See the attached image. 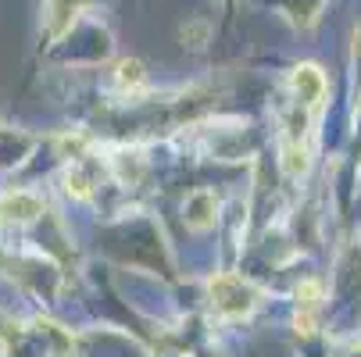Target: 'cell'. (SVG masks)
<instances>
[{"instance_id":"cell-1","label":"cell","mask_w":361,"mask_h":357,"mask_svg":"<svg viewBox=\"0 0 361 357\" xmlns=\"http://www.w3.org/2000/svg\"><path fill=\"white\" fill-rule=\"evenodd\" d=\"M208 300H212V311L219 318H247L257 308V300H262V289L243 275L215 272L208 279Z\"/></svg>"},{"instance_id":"cell-2","label":"cell","mask_w":361,"mask_h":357,"mask_svg":"<svg viewBox=\"0 0 361 357\" xmlns=\"http://www.w3.org/2000/svg\"><path fill=\"white\" fill-rule=\"evenodd\" d=\"M290 86H293V93H297V104L307 108V111H319L322 100H326V89H329L326 72H322L319 65H297V68L290 72Z\"/></svg>"},{"instance_id":"cell-3","label":"cell","mask_w":361,"mask_h":357,"mask_svg":"<svg viewBox=\"0 0 361 357\" xmlns=\"http://www.w3.org/2000/svg\"><path fill=\"white\" fill-rule=\"evenodd\" d=\"M0 215L4 218H15V222H32L43 215V200L29 189H11L0 196Z\"/></svg>"},{"instance_id":"cell-4","label":"cell","mask_w":361,"mask_h":357,"mask_svg":"<svg viewBox=\"0 0 361 357\" xmlns=\"http://www.w3.org/2000/svg\"><path fill=\"white\" fill-rule=\"evenodd\" d=\"M322 303V282L315 279H304L297 286V332H315V311Z\"/></svg>"},{"instance_id":"cell-5","label":"cell","mask_w":361,"mask_h":357,"mask_svg":"<svg viewBox=\"0 0 361 357\" xmlns=\"http://www.w3.org/2000/svg\"><path fill=\"white\" fill-rule=\"evenodd\" d=\"M215 222H219V200H215V193H208V189L193 193L186 200V225L204 232V229H212Z\"/></svg>"},{"instance_id":"cell-6","label":"cell","mask_w":361,"mask_h":357,"mask_svg":"<svg viewBox=\"0 0 361 357\" xmlns=\"http://www.w3.org/2000/svg\"><path fill=\"white\" fill-rule=\"evenodd\" d=\"M65 193H68L72 200H90V196H93V179L82 172V165H72V168L65 172Z\"/></svg>"},{"instance_id":"cell-7","label":"cell","mask_w":361,"mask_h":357,"mask_svg":"<svg viewBox=\"0 0 361 357\" xmlns=\"http://www.w3.org/2000/svg\"><path fill=\"white\" fill-rule=\"evenodd\" d=\"M115 79H118L122 89H140L143 79H147V72H143V65H140L136 58H126V61L115 65Z\"/></svg>"}]
</instances>
